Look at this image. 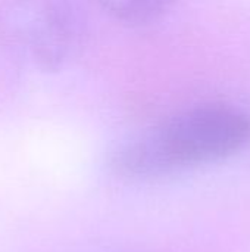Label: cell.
Segmentation results:
<instances>
[{
    "label": "cell",
    "instance_id": "obj_1",
    "mask_svg": "<svg viewBox=\"0 0 250 252\" xmlns=\"http://www.w3.org/2000/svg\"><path fill=\"white\" fill-rule=\"evenodd\" d=\"M250 146V114L225 102L181 109L112 155V167L127 177H152L227 159Z\"/></svg>",
    "mask_w": 250,
    "mask_h": 252
},
{
    "label": "cell",
    "instance_id": "obj_2",
    "mask_svg": "<svg viewBox=\"0 0 250 252\" xmlns=\"http://www.w3.org/2000/svg\"><path fill=\"white\" fill-rule=\"evenodd\" d=\"M87 19L78 0H3L0 43L16 59L59 71L81 52Z\"/></svg>",
    "mask_w": 250,
    "mask_h": 252
},
{
    "label": "cell",
    "instance_id": "obj_3",
    "mask_svg": "<svg viewBox=\"0 0 250 252\" xmlns=\"http://www.w3.org/2000/svg\"><path fill=\"white\" fill-rule=\"evenodd\" d=\"M100 9L128 25H147L165 16L177 0H94Z\"/></svg>",
    "mask_w": 250,
    "mask_h": 252
}]
</instances>
